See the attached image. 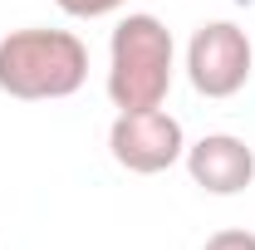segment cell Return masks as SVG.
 Listing matches in <instances>:
<instances>
[{
	"mask_svg": "<svg viewBox=\"0 0 255 250\" xmlns=\"http://www.w3.org/2000/svg\"><path fill=\"white\" fill-rule=\"evenodd\" d=\"M89 79V49L74 30H10L0 39V94L20 103L69 98Z\"/></svg>",
	"mask_w": 255,
	"mask_h": 250,
	"instance_id": "1",
	"label": "cell"
},
{
	"mask_svg": "<svg viewBox=\"0 0 255 250\" xmlns=\"http://www.w3.org/2000/svg\"><path fill=\"white\" fill-rule=\"evenodd\" d=\"M177 74V44L157 15H123L108 39V98L118 113L162 108Z\"/></svg>",
	"mask_w": 255,
	"mask_h": 250,
	"instance_id": "2",
	"label": "cell"
},
{
	"mask_svg": "<svg viewBox=\"0 0 255 250\" xmlns=\"http://www.w3.org/2000/svg\"><path fill=\"white\" fill-rule=\"evenodd\" d=\"M251 34L231 20H206L187 44V79L201 98H236L251 84Z\"/></svg>",
	"mask_w": 255,
	"mask_h": 250,
	"instance_id": "3",
	"label": "cell"
},
{
	"mask_svg": "<svg viewBox=\"0 0 255 250\" xmlns=\"http://www.w3.org/2000/svg\"><path fill=\"white\" fill-rule=\"evenodd\" d=\"M108 152L123 172L137 177H157L167 167H177L187 157V132L167 108H132L118 113L108 127Z\"/></svg>",
	"mask_w": 255,
	"mask_h": 250,
	"instance_id": "4",
	"label": "cell"
},
{
	"mask_svg": "<svg viewBox=\"0 0 255 250\" xmlns=\"http://www.w3.org/2000/svg\"><path fill=\"white\" fill-rule=\"evenodd\" d=\"M187 172L191 182L211 196H241L255 182V147L236 132H206L201 142L187 147Z\"/></svg>",
	"mask_w": 255,
	"mask_h": 250,
	"instance_id": "5",
	"label": "cell"
},
{
	"mask_svg": "<svg viewBox=\"0 0 255 250\" xmlns=\"http://www.w3.org/2000/svg\"><path fill=\"white\" fill-rule=\"evenodd\" d=\"M64 15H74V20H103V15H113V10H123L128 0H54Z\"/></svg>",
	"mask_w": 255,
	"mask_h": 250,
	"instance_id": "6",
	"label": "cell"
},
{
	"mask_svg": "<svg viewBox=\"0 0 255 250\" xmlns=\"http://www.w3.org/2000/svg\"><path fill=\"white\" fill-rule=\"evenodd\" d=\"M201 250H255V236L251 231H216Z\"/></svg>",
	"mask_w": 255,
	"mask_h": 250,
	"instance_id": "7",
	"label": "cell"
}]
</instances>
